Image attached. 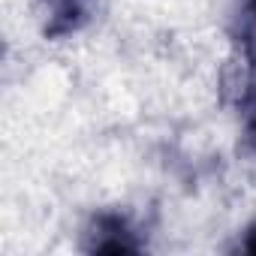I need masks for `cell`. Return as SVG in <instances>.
<instances>
[{
    "label": "cell",
    "instance_id": "2",
    "mask_svg": "<svg viewBox=\"0 0 256 256\" xmlns=\"http://www.w3.org/2000/svg\"><path fill=\"white\" fill-rule=\"evenodd\" d=\"M40 6H42V34L48 40H64L88 24L94 12V0H40Z\"/></svg>",
    "mask_w": 256,
    "mask_h": 256
},
{
    "label": "cell",
    "instance_id": "5",
    "mask_svg": "<svg viewBox=\"0 0 256 256\" xmlns=\"http://www.w3.org/2000/svg\"><path fill=\"white\" fill-rule=\"evenodd\" d=\"M250 133H253V139H256V118H253V124H250Z\"/></svg>",
    "mask_w": 256,
    "mask_h": 256
},
{
    "label": "cell",
    "instance_id": "4",
    "mask_svg": "<svg viewBox=\"0 0 256 256\" xmlns=\"http://www.w3.org/2000/svg\"><path fill=\"white\" fill-rule=\"evenodd\" d=\"M247 16H250V22L256 24V0H247Z\"/></svg>",
    "mask_w": 256,
    "mask_h": 256
},
{
    "label": "cell",
    "instance_id": "1",
    "mask_svg": "<svg viewBox=\"0 0 256 256\" xmlns=\"http://www.w3.org/2000/svg\"><path fill=\"white\" fill-rule=\"evenodd\" d=\"M84 247L90 253H136V250H142V244L136 238V229L130 226V220L124 214H100V217H94Z\"/></svg>",
    "mask_w": 256,
    "mask_h": 256
},
{
    "label": "cell",
    "instance_id": "3",
    "mask_svg": "<svg viewBox=\"0 0 256 256\" xmlns=\"http://www.w3.org/2000/svg\"><path fill=\"white\" fill-rule=\"evenodd\" d=\"M241 250H244V253H256V226L247 229V235H244V241H241Z\"/></svg>",
    "mask_w": 256,
    "mask_h": 256
}]
</instances>
